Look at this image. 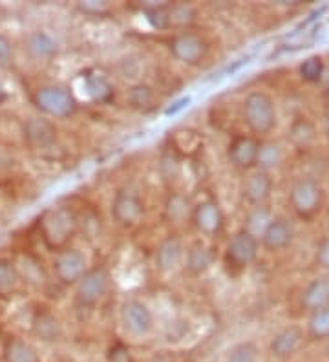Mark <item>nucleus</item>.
<instances>
[{
  "label": "nucleus",
  "mask_w": 329,
  "mask_h": 362,
  "mask_svg": "<svg viewBox=\"0 0 329 362\" xmlns=\"http://www.w3.org/2000/svg\"><path fill=\"white\" fill-rule=\"evenodd\" d=\"M110 273L105 265L88 267L83 279L75 284V302L81 308H93L106 296L110 289Z\"/></svg>",
  "instance_id": "423d86ee"
},
{
  "label": "nucleus",
  "mask_w": 329,
  "mask_h": 362,
  "mask_svg": "<svg viewBox=\"0 0 329 362\" xmlns=\"http://www.w3.org/2000/svg\"><path fill=\"white\" fill-rule=\"evenodd\" d=\"M325 74V62L322 55H309L304 59L299 66L300 79L309 84H315L324 77Z\"/></svg>",
  "instance_id": "a878e982"
},
{
  "label": "nucleus",
  "mask_w": 329,
  "mask_h": 362,
  "mask_svg": "<svg viewBox=\"0 0 329 362\" xmlns=\"http://www.w3.org/2000/svg\"><path fill=\"white\" fill-rule=\"evenodd\" d=\"M214 260V249L209 243L203 242V240H194L189 245V249L185 251L183 264L190 276H203V274L211 271Z\"/></svg>",
  "instance_id": "f3484780"
},
{
  "label": "nucleus",
  "mask_w": 329,
  "mask_h": 362,
  "mask_svg": "<svg viewBox=\"0 0 329 362\" xmlns=\"http://www.w3.org/2000/svg\"><path fill=\"white\" fill-rule=\"evenodd\" d=\"M108 2L103 0H86V2H79V9L88 15H101L108 11Z\"/></svg>",
  "instance_id": "72a5a7b5"
},
{
  "label": "nucleus",
  "mask_w": 329,
  "mask_h": 362,
  "mask_svg": "<svg viewBox=\"0 0 329 362\" xmlns=\"http://www.w3.org/2000/svg\"><path fill=\"white\" fill-rule=\"evenodd\" d=\"M18 284L17 265L9 258H0V296L11 295Z\"/></svg>",
  "instance_id": "cd10ccee"
},
{
  "label": "nucleus",
  "mask_w": 329,
  "mask_h": 362,
  "mask_svg": "<svg viewBox=\"0 0 329 362\" xmlns=\"http://www.w3.org/2000/svg\"><path fill=\"white\" fill-rule=\"evenodd\" d=\"M282 158H284V152H282L278 143H262V145H260L256 168L265 170V173H271L272 168H277L278 165L282 163Z\"/></svg>",
  "instance_id": "393cba45"
},
{
  "label": "nucleus",
  "mask_w": 329,
  "mask_h": 362,
  "mask_svg": "<svg viewBox=\"0 0 329 362\" xmlns=\"http://www.w3.org/2000/svg\"><path fill=\"white\" fill-rule=\"evenodd\" d=\"M33 103L44 115L53 117V119L71 117L79 108V103L75 99L74 92L66 86H61V84L40 86L33 93Z\"/></svg>",
  "instance_id": "f03ea898"
},
{
  "label": "nucleus",
  "mask_w": 329,
  "mask_h": 362,
  "mask_svg": "<svg viewBox=\"0 0 329 362\" xmlns=\"http://www.w3.org/2000/svg\"><path fill=\"white\" fill-rule=\"evenodd\" d=\"M150 362H175L171 357H165V355H156V357L150 358Z\"/></svg>",
  "instance_id": "4c0bfd02"
},
{
  "label": "nucleus",
  "mask_w": 329,
  "mask_h": 362,
  "mask_svg": "<svg viewBox=\"0 0 329 362\" xmlns=\"http://www.w3.org/2000/svg\"><path fill=\"white\" fill-rule=\"evenodd\" d=\"M260 252V240L246 227L238 229L227 242L224 260L233 271H246L255 264Z\"/></svg>",
  "instance_id": "39448f33"
},
{
  "label": "nucleus",
  "mask_w": 329,
  "mask_h": 362,
  "mask_svg": "<svg viewBox=\"0 0 329 362\" xmlns=\"http://www.w3.org/2000/svg\"><path fill=\"white\" fill-rule=\"evenodd\" d=\"M260 145L262 141L255 136H236L229 145V161L240 170H253L258 161Z\"/></svg>",
  "instance_id": "2eb2a0df"
},
{
  "label": "nucleus",
  "mask_w": 329,
  "mask_h": 362,
  "mask_svg": "<svg viewBox=\"0 0 329 362\" xmlns=\"http://www.w3.org/2000/svg\"><path fill=\"white\" fill-rule=\"evenodd\" d=\"M289 205L302 220H313L324 205V189L315 177H300L289 190Z\"/></svg>",
  "instance_id": "20e7f679"
},
{
  "label": "nucleus",
  "mask_w": 329,
  "mask_h": 362,
  "mask_svg": "<svg viewBox=\"0 0 329 362\" xmlns=\"http://www.w3.org/2000/svg\"><path fill=\"white\" fill-rule=\"evenodd\" d=\"M260 348L253 340H241L229 349L224 362H258Z\"/></svg>",
  "instance_id": "bb28decb"
},
{
  "label": "nucleus",
  "mask_w": 329,
  "mask_h": 362,
  "mask_svg": "<svg viewBox=\"0 0 329 362\" xmlns=\"http://www.w3.org/2000/svg\"><path fill=\"white\" fill-rule=\"evenodd\" d=\"M6 362H40L37 349L21 337H9L4 342Z\"/></svg>",
  "instance_id": "4be33fe9"
},
{
  "label": "nucleus",
  "mask_w": 329,
  "mask_h": 362,
  "mask_svg": "<svg viewBox=\"0 0 329 362\" xmlns=\"http://www.w3.org/2000/svg\"><path fill=\"white\" fill-rule=\"evenodd\" d=\"M196 21V9L194 6L181 2L171 6V28H187Z\"/></svg>",
  "instance_id": "c756f323"
},
{
  "label": "nucleus",
  "mask_w": 329,
  "mask_h": 362,
  "mask_svg": "<svg viewBox=\"0 0 329 362\" xmlns=\"http://www.w3.org/2000/svg\"><path fill=\"white\" fill-rule=\"evenodd\" d=\"M300 305L306 311H316L329 305V274L315 276L311 282L304 287L300 295Z\"/></svg>",
  "instance_id": "a211bd4d"
},
{
  "label": "nucleus",
  "mask_w": 329,
  "mask_h": 362,
  "mask_svg": "<svg viewBox=\"0 0 329 362\" xmlns=\"http://www.w3.org/2000/svg\"><path fill=\"white\" fill-rule=\"evenodd\" d=\"M325 134L329 136V108H328V114H325Z\"/></svg>",
  "instance_id": "ea45409f"
},
{
  "label": "nucleus",
  "mask_w": 329,
  "mask_h": 362,
  "mask_svg": "<svg viewBox=\"0 0 329 362\" xmlns=\"http://www.w3.org/2000/svg\"><path fill=\"white\" fill-rule=\"evenodd\" d=\"M168 49H171L172 57L175 61L189 64V66H196L209 53V45L202 35L192 33V31H181L178 35H174L168 42Z\"/></svg>",
  "instance_id": "6e6552de"
},
{
  "label": "nucleus",
  "mask_w": 329,
  "mask_h": 362,
  "mask_svg": "<svg viewBox=\"0 0 329 362\" xmlns=\"http://www.w3.org/2000/svg\"><path fill=\"white\" fill-rule=\"evenodd\" d=\"M8 99V93H6V88L2 86V83H0V105Z\"/></svg>",
  "instance_id": "58836bf2"
},
{
  "label": "nucleus",
  "mask_w": 329,
  "mask_h": 362,
  "mask_svg": "<svg viewBox=\"0 0 329 362\" xmlns=\"http://www.w3.org/2000/svg\"><path fill=\"white\" fill-rule=\"evenodd\" d=\"M121 322L132 337H149L154 332V313L149 305L137 298H127L121 304Z\"/></svg>",
  "instance_id": "1a4fd4ad"
},
{
  "label": "nucleus",
  "mask_w": 329,
  "mask_h": 362,
  "mask_svg": "<svg viewBox=\"0 0 329 362\" xmlns=\"http://www.w3.org/2000/svg\"><path fill=\"white\" fill-rule=\"evenodd\" d=\"M145 214V202L141 194L132 187H121L112 199V216L119 226L130 227Z\"/></svg>",
  "instance_id": "0eeeda50"
},
{
  "label": "nucleus",
  "mask_w": 329,
  "mask_h": 362,
  "mask_svg": "<svg viewBox=\"0 0 329 362\" xmlns=\"http://www.w3.org/2000/svg\"><path fill=\"white\" fill-rule=\"evenodd\" d=\"M171 6L172 2H143L141 9L145 13L146 23L154 28V30H171Z\"/></svg>",
  "instance_id": "5701e85b"
},
{
  "label": "nucleus",
  "mask_w": 329,
  "mask_h": 362,
  "mask_svg": "<svg viewBox=\"0 0 329 362\" xmlns=\"http://www.w3.org/2000/svg\"><path fill=\"white\" fill-rule=\"evenodd\" d=\"M26 49L35 61H52L57 57L59 45L46 31H31L26 37Z\"/></svg>",
  "instance_id": "aec40b11"
},
{
  "label": "nucleus",
  "mask_w": 329,
  "mask_h": 362,
  "mask_svg": "<svg viewBox=\"0 0 329 362\" xmlns=\"http://www.w3.org/2000/svg\"><path fill=\"white\" fill-rule=\"evenodd\" d=\"M272 189H275V181H272L271 173L255 168L241 181L240 194L241 199L250 207H262L271 198Z\"/></svg>",
  "instance_id": "f8f14e48"
},
{
  "label": "nucleus",
  "mask_w": 329,
  "mask_h": 362,
  "mask_svg": "<svg viewBox=\"0 0 329 362\" xmlns=\"http://www.w3.org/2000/svg\"><path fill=\"white\" fill-rule=\"evenodd\" d=\"M328 95H329V86H328Z\"/></svg>",
  "instance_id": "a19ab883"
},
{
  "label": "nucleus",
  "mask_w": 329,
  "mask_h": 362,
  "mask_svg": "<svg viewBox=\"0 0 329 362\" xmlns=\"http://www.w3.org/2000/svg\"><path fill=\"white\" fill-rule=\"evenodd\" d=\"M241 119L255 137L269 136L278 123L277 103L262 90L247 93L241 103Z\"/></svg>",
  "instance_id": "f257e3e1"
},
{
  "label": "nucleus",
  "mask_w": 329,
  "mask_h": 362,
  "mask_svg": "<svg viewBox=\"0 0 329 362\" xmlns=\"http://www.w3.org/2000/svg\"><path fill=\"white\" fill-rule=\"evenodd\" d=\"M271 212L265 209V205H262V207H253V211L249 212V218H247L246 229L256 234V236H260L262 230L265 229V226L271 221Z\"/></svg>",
  "instance_id": "2f4dec72"
},
{
  "label": "nucleus",
  "mask_w": 329,
  "mask_h": 362,
  "mask_svg": "<svg viewBox=\"0 0 329 362\" xmlns=\"http://www.w3.org/2000/svg\"><path fill=\"white\" fill-rule=\"evenodd\" d=\"M190 103H192V98H190V95H185V98L175 99L174 103H171V105L165 108V115H178L180 112L187 110V108L190 106Z\"/></svg>",
  "instance_id": "f704fd0d"
},
{
  "label": "nucleus",
  "mask_w": 329,
  "mask_h": 362,
  "mask_svg": "<svg viewBox=\"0 0 329 362\" xmlns=\"http://www.w3.org/2000/svg\"><path fill=\"white\" fill-rule=\"evenodd\" d=\"M306 337L311 340H329V305L309 313Z\"/></svg>",
  "instance_id": "b1692460"
},
{
  "label": "nucleus",
  "mask_w": 329,
  "mask_h": 362,
  "mask_svg": "<svg viewBox=\"0 0 329 362\" xmlns=\"http://www.w3.org/2000/svg\"><path fill=\"white\" fill-rule=\"evenodd\" d=\"M33 329L39 337H42L44 340H53L55 337H59L61 332V326H59L57 318L52 317L50 313L39 315V317L33 320Z\"/></svg>",
  "instance_id": "7c9ffc66"
},
{
  "label": "nucleus",
  "mask_w": 329,
  "mask_h": 362,
  "mask_svg": "<svg viewBox=\"0 0 329 362\" xmlns=\"http://www.w3.org/2000/svg\"><path fill=\"white\" fill-rule=\"evenodd\" d=\"M190 220L200 234L207 238H214L221 234L225 227L224 209L219 207L216 199H203L190 212Z\"/></svg>",
  "instance_id": "9b49d317"
},
{
  "label": "nucleus",
  "mask_w": 329,
  "mask_h": 362,
  "mask_svg": "<svg viewBox=\"0 0 329 362\" xmlns=\"http://www.w3.org/2000/svg\"><path fill=\"white\" fill-rule=\"evenodd\" d=\"M304 339H306V332L299 324H287V326L280 327L275 335L269 340V351L272 357L280 358V361H287V358L294 357L299 354V349L302 348Z\"/></svg>",
  "instance_id": "4468645a"
},
{
  "label": "nucleus",
  "mask_w": 329,
  "mask_h": 362,
  "mask_svg": "<svg viewBox=\"0 0 329 362\" xmlns=\"http://www.w3.org/2000/svg\"><path fill=\"white\" fill-rule=\"evenodd\" d=\"M24 136L28 143L35 148H48L57 141V129L50 119L44 117H31L24 124Z\"/></svg>",
  "instance_id": "6ab92c4d"
},
{
  "label": "nucleus",
  "mask_w": 329,
  "mask_h": 362,
  "mask_svg": "<svg viewBox=\"0 0 329 362\" xmlns=\"http://www.w3.org/2000/svg\"><path fill=\"white\" fill-rule=\"evenodd\" d=\"M55 276L64 286H75L88 271V258L83 251L75 247H64L53 260Z\"/></svg>",
  "instance_id": "9d476101"
},
{
  "label": "nucleus",
  "mask_w": 329,
  "mask_h": 362,
  "mask_svg": "<svg viewBox=\"0 0 329 362\" xmlns=\"http://www.w3.org/2000/svg\"><path fill=\"white\" fill-rule=\"evenodd\" d=\"M84 92L97 105H108L114 99V86L101 74L84 76Z\"/></svg>",
  "instance_id": "412c9836"
},
{
  "label": "nucleus",
  "mask_w": 329,
  "mask_h": 362,
  "mask_svg": "<svg viewBox=\"0 0 329 362\" xmlns=\"http://www.w3.org/2000/svg\"><path fill=\"white\" fill-rule=\"evenodd\" d=\"M185 260V243L178 234H168L156 249L154 264L163 274L174 273Z\"/></svg>",
  "instance_id": "dca6fc26"
},
{
  "label": "nucleus",
  "mask_w": 329,
  "mask_h": 362,
  "mask_svg": "<svg viewBox=\"0 0 329 362\" xmlns=\"http://www.w3.org/2000/svg\"><path fill=\"white\" fill-rule=\"evenodd\" d=\"M316 264L329 269V238H325L316 249Z\"/></svg>",
  "instance_id": "e433bc0d"
},
{
  "label": "nucleus",
  "mask_w": 329,
  "mask_h": 362,
  "mask_svg": "<svg viewBox=\"0 0 329 362\" xmlns=\"http://www.w3.org/2000/svg\"><path fill=\"white\" fill-rule=\"evenodd\" d=\"M11 55H13V46H11V40L0 33V66L8 64V62L11 61Z\"/></svg>",
  "instance_id": "c9c22d12"
},
{
  "label": "nucleus",
  "mask_w": 329,
  "mask_h": 362,
  "mask_svg": "<svg viewBox=\"0 0 329 362\" xmlns=\"http://www.w3.org/2000/svg\"><path fill=\"white\" fill-rule=\"evenodd\" d=\"M40 230L48 247L64 249L77 230V218L68 207L50 209L40 220Z\"/></svg>",
  "instance_id": "7ed1b4c3"
},
{
  "label": "nucleus",
  "mask_w": 329,
  "mask_h": 362,
  "mask_svg": "<svg viewBox=\"0 0 329 362\" xmlns=\"http://www.w3.org/2000/svg\"><path fill=\"white\" fill-rule=\"evenodd\" d=\"M165 211H167L171 220H181V218L187 214V202H185L181 196H172V198L167 202Z\"/></svg>",
  "instance_id": "473e14b6"
},
{
  "label": "nucleus",
  "mask_w": 329,
  "mask_h": 362,
  "mask_svg": "<svg viewBox=\"0 0 329 362\" xmlns=\"http://www.w3.org/2000/svg\"><path fill=\"white\" fill-rule=\"evenodd\" d=\"M294 227L285 216H272L262 234L258 236L260 245L267 252H280L293 243Z\"/></svg>",
  "instance_id": "ddd939ff"
},
{
  "label": "nucleus",
  "mask_w": 329,
  "mask_h": 362,
  "mask_svg": "<svg viewBox=\"0 0 329 362\" xmlns=\"http://www.w3.org/2000/svg\"><path fill=\"white\" fill-rule=\"evenodd\" d=\"M127 101L130 103L132 108H137V110L149 108L154 101V90L145 83L134 84L127 92Z\"/></svg>",
  "instance_id": "c85d7f7f"
}]
</instances>
